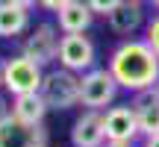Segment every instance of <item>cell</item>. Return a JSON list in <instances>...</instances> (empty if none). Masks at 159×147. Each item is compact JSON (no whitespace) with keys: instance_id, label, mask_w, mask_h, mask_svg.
<instances>
[{"instance_id":"6da1fadb","label":"cell","mask_w":159,"mask_h":147,"mask_svg":"<svg viewBox=\"0 0 159 147\" xmlns=\"http://www.w3.org/2000/svg\"><path fill=\"white\" fill-rule=\"evenodd\" d=\"M106 68L127 91H144L159 82V56L144 38H130L118 44L109 56Z\"/></svg>"},{"instance_id":"7a4b0ae2","label":"cell","mask_w":159,"mask_h":147,"mask_svg":"<svg viewBox=\"0 0 159 147\" xmlns=\"http://www.w3.org/2000/svg\"><path fill=\"white\" fill-rule=\"evenodd\" d=\"M39 94L44 97L47 109H56V112H65V109L80 106V74L68 71V68H53L44 74L41 79Z\"/></svg>"},{"instance_id":"3957f363","label":"cell","mask_w":159,"mask_h":147,"mask_svg":"<svg viewBox=\"0 0 159 147\" xmlns=\"http://www.w3.org/2000/svg\"><path fill=\"white\" fill-rule=\"evenodd\" d=\"M118 88L121 85L109 68H91V71L80 74V106L106 112L118 97Z\"/></svg>"},{"instance_id":"277c9868","label":"cell","mask_w":159,"mask_h":147,"mask_svg":"<svg viewBox=\"0 0 159 147\" xmlns=\"http://www.w3.org/2000/svg\"><path fill=\"white\" fill-rule=\"evenodd\" d=\"M41 79H44V71L35 59L24 56H9L3 62V88L9 91L12 97L15 94H27V91H39L41 88Z\"/></svg>"},{"instance_id":"5b68a950","label":"cell","mask_w":159,"mask_h":147,"mask_svg":"<svg viewBox=\"0 0 159 147\" xmlns=\"http://www.w3.org/2000/svg\"><path fill=\"white\" fill-rule=\"evenodd\" d=\"M56 59L62 68H68L74 74H85V71L94 68V59H97L94 41L83 33H65L59 38V56Z\"/></svg>"},{"instance_id":"8992f818","label":"cell","mask_w":159,"mask_h":147,"mask_svg":"<svg viewBox=\"0 0 159 147\" xmlns=\"http://www.w3.org/2000/svg\"><path fill=\"white\" fill-rule=\"evenodd\" d=\"M0 147H47L44 124L27 127L9 112L6 118H0Z\"/></svg>"},{"instance_id":"52a82bcc","label":"cell","mask_w":159,"mask_h":147,"mask_svg":"<svg viewBox=\"0 0 159 147\" xmlns=\"http://www.w3.org/2000/svg\"><path fill=\"white\" fill-rule=\"evenodd\" d=\"M21 53L30 56V59H35L41 68L50 65L53 59L59 56V27H53V24H39V27L27 35Z\"/></svg>"},{"instance_id":"ba28073f","label":"cell","mask_w":159,"mask_h":147,"mask_svg":"<svg viewBox=\"0 0 159 147\" xmlns=\"http://www.w3.org/2000/svg\"><path fill=\"white\" fill-rule=\"evenodd\" d=\"M103 130H106V141H136L139 132V118L136 109L127 106H109L103 112Z\"/></svg>"},{"instance_id":"9c48e42d","label":"cell","mask_w":159,"mask_h":147,"mask_svg":"<svg viewBox=\"0 0 159 147\" xmlns=\"http://www.w3.org/2000/svg\"><path fill=\"white\" fill-rule=\"evenodd\" d=\"M71 144L74 147H103L106 144V130H103V112L100 109H85L74 121Z\"/></svg>"},{"instance_id":"30bf717a","label":"cell","mask_w":159,"mask_h":147,"mask_svg":"<svg viewBox=\"0 0 159 147\" xmlns=\"http://www.w3.org/2000/svg\"><path fill=\"white\" fill-rule=\"evenodd\" d=\"M144 3H136V0H121L112 12L106 15V24L112 33L118 35H133L144 27Z\"/></svg>"},{"instance_id":"8fae6325","label":"cell","mask_w":159,"mask_h":147,"mask_svg":"<svg viewBox=\"0 0 159 147\" xmlns=\"http://www.w3.org/2000/svg\"><path fill=\"white\" fill-rule=\"evenodd\" d=\"M9 112L27 127H41L44 124V115L50 112V109H47L44 97H41L39 91H27V94H15L12 97Z\"/></svg>"},{"instance_id":"7c38bea8","label":"cell","mask_w":159,"mask_h":147,"mask_svg":"<svg viewBox=\"0 0 159 147\" xmlns=\"http://www.w3.org/2000/svg\"><path fill=\"white\" fill-rule=\"evenodd\" d=\"M130 106L136 109L139 132H142L144 138H148V136H159V103L153 100L150 88L136 91V97H133V103H130Z\"/></svg>"},{"instance_id":"4fadbf2b","label":"cell","mask_w":159,"mask_h":147,"mask_svg":"<svg viewBox=\"0 0 159 147\" xmlns=\"http://www.w3.org/2000/svg\"><path fill=\"white\" fill-rule=\"evenodd\" d=\"M56 21H59V29L62 33H85L94 21V12L89 9L85 0H71L68 6L56 12Z\"/></svg>"},{"instance_id":"5bb4252c","label":"cell","mask_w":159,"mask_h":147,"mask_svg":"<svg viewBox=\"0 0 159 147\" xmlns=\"http://www.w3.org/2000/svg\"><path fill=\"white\" fill-rule=\"evenodd\" d=\"M27 27H30V9L0 0V38H15V35L27 33Z\"/></svg>"},{"instance_id":"9a60e30c","label":"cell","mask_w":159,"mask_h":147,"mask_svg":"<svg viewBox=\"0 0 159 147\" xmlns=\"http://www.w3.org/2000/svg\"><path fill=\"white\" fill-rule=\"evenodd\" d=\"M144 41H148L150 47H153V53L159 56V12L153 18H150V24H148V35H144Z\"/></svg>"},{"instance_id":"2e32d148","label":"cell","mask_w":159,"mask_h":147,"mask_svg":"<svg viewBox=\"0 0 159 147\" xmlns=\"http://www.w3.org/2000/svg\"><path fill=\"white\" fill-rule=\"evenodd\" d=\"M85 3H89V9L94 12V15H103V18H106L109 12L121 3V0H85Z\"/></svg>"},{"instance_id":"e0dca14e","label":"cell","mask_w":159,"mask_h":147,"mask_svg":"<svg viewBox=\"0 0 159 147\" xmlns=\"http://www.w3.org/2000/svg\"><path fill=\"white\" fill-rule=\"evenodd\" d=\"M71 0H39V6L41 9H47V12H53V15H56L59 9H62V6H68Z\"/></svg>"},{"instance_id":"ac0fdd59","label":"cell","mask_w":159,"mask_h":147,"mask_svg":"<svg viewBox=\"0 0 159 147\" xmlns=\"http://www.w3.org/2000/svg\"><path fill=\"white\" fill-rule=\"evenodd\" d=\"M9 115V100L3 97V91H0V118H6Z\"/></svg>"},{"instance_id":"d6986e66","label":"cell","mask_w":159,"mask_h":147,"mask_svg":"<svg viewBox=\"0 0 159 147\" xmlns=\"http://www.w3.org/2000/svg\"><path fill=\"white\" fill-rule=\"evenodd\" d=\"M9 3H15V6H24V9H33L39 0H9Z\"/></svg>"},{"instance_id":"ffe728a7","label":"cell","mask_w":159,"mask_h":147,"mask_svg":"<svg viewBox=\"0 0 159 147\" xmlns=\"http://www.w3.org/2000/svg\"><path fill=\"white\" fill-rule=\"evenodd\" d=\"M103 147H136V144H133V141H106Z\"/></svg>"},{"instance_id":"44dd1931","label":"cell","mask_w":159,"mask_h":147,"mask_svg":"<svg viewBox=\"0 0 159 147\" xmlns=\"http://www.w3.org/2000/svg\"><path fill=\"white\" fill-rule=\"evenodd\" d=\"M144 147H159V136H148L144 138Z\"/></svg>"},{"instance_id":"7402d4cb","label":"cell","mask_w":159,"mask_h":147,"mask_svg":"<svg viewBox=\"0 0 159 147\" xmlns=\"http://www.w3.org/2000/svg\"><path fill=\"white\" fill-rule=\"evenodd\" d=\"M150 94H153V100H156V103H159V82H156V85H153V88H150Z\"/></svg>"},{"instance_id":"603a6c76","label":"cell","mask_w":159,"mask_h":147,"mask_svg":"<svg viewBox=\"0 0 159 147\" xmlns=\"http://www.w3.org/2000/svg\"><path fill=\"white\" fill-rule=\"evenodd\" d=\"M3 62L6 59H0V85H3Z\"/></svg>"},{"instance_id":"cb8c5ba5","label":"cell","mask_w":159,"mask_h":147,"mask_svg":"<svg viewBox=\"0 0 159 147\" xmlns=\"http://www.w3.org/2000/svg\"><path fill=\"white\" fill-rule=\"evenodd\" d=\"M136 3H150V0H136Z\"/></svg>"},{"instance_id":"d4e9b609","label":"cell","mask_w":159,"mask_h":147,"mask_svg":"<svg viewBox=\"0 0 159 147\" xmlns=\"http://www.w3.org/2000/svg\"><path fill=\"white\" fill-rule=\"evenodd\" d=\"M153 3H156V6H159V0H153Z\"/></svg>"}]
</instances>
